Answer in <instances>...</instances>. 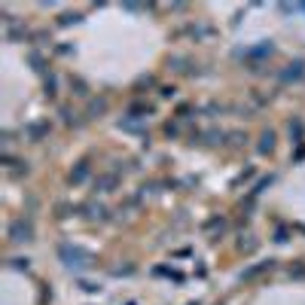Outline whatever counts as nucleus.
<instances>
[{
	"label": "nucleus",
	"instance_id": "3",
	"mask_svg": "<svg viewBox=\"0 0 305 305\" xmlns=\"http://www.w3.org/2000/svg\"><path fill=\"white\" fill-rule=\"evenodd\" d=\"M272 265H275L272 260H265V262H257V265H250V268H247V272H244L241 278H244V281H250V278H257V275H262L265 268H272Z\"/></svg>",
	"mask_w": 305,
	"mask_h": 305
},
{
	"label": "nucleus",
	"instance_id": "7",
	"mask_svg": "<svg viewBox=\"0 0 305 305\" xmlns=\"http://www.w3.org/2000/svg\"><path fill=\"white\" fill-rule=\"evenodd\" d=\"M302 77V64L296 61V64H290V70H284V80H299Z\"/></svg>",
	"mask_w": 305,
	"mask_h": 305
},
{
	"label": "nucleus",
	"instance_id": "9",
	"mask_svg": "<svg viewBox=\"0 0 305 305\" xmlns=\"http://www.w3.org/2000/svg\"><path fill=\"white\" fill-rule=\"evenodd\" d=\"M302 9H305V6H302Z\"/></svg>",
	"mask_w": 305,
	"mask_h": 305
},
{
	"label": "nucleus",
	"instance_id": "4",
	"mask_svg": "<svg viewBox=\"0 0 305 305\" xmlns=\"http://www.w3.org/2000/svg\"><path fill=\"white\" fill-rule=\"evenodd\" d=\"M113 186H116V174H104L98 180V192H110Z\"/></svg>",
	"mask_w": 305,
	"mask_h": 305
},
{
	"label": "nucleus",
	"instance_id": "6",
	"mask_svg": "<svg viewBox=\"0 0 305 305\" xmlns=\"http://www.w3.org/2000/svg\"><path fill=\"white\" fill-rule=\"evenodd\" d=\"M272 147H275V134L265 131V134H262V143H260V153H272Z\"/></svg>",
	"mask_w": 305,
	"mask_h": 305
},
{
	"label": "nucleus",
	"instance_id": "5",
	"mask_svg": "<svg viewBox=\"0 0 305 305\" xmlns=\"http://www.w3.org/2000/svg\"><path fill=\"white\" fill-rule=\"evenodd\" d=\"M86 177H88V165H86V162H80V168L70 174V180H74V183H83Z\"/></svg>",
	"mask_w": 305,
	"mask_h": 305
},
{
	"label": "nucleus",
	"instance_id": "2",
	"mask_svg": "<svg viewBox=\"0 0 305 305\" xmlns=\"http://www.w3.org/2000/svg\"><path fill=\"white\" fill-rule=\"evenodd\" d=\"M31 235H34V229H31V223H25V220H15V223L9 226V241H15V244L31 241Z\"/></svg>",
	"mask_w": 305,
	"mask_h": 305
},
{
	"label": "nucleus",
	"instance_id": "8",
	"mask_svg": "<svg viewBox=\"0 0 305 305\" xmlns=\"http://www.w3.org/2000/svg\"><path fill=\"white\" fill-rule=\"evenodd\" d=\"M46 129H49V125H43V122H37V125H31V137L37 140V137H40V134H43Z\"/></svg>",
	"mask_w": 305,
	"mask_h": 305
},
{
	"label": "nucleus",
	"instance_id": "1",
	"mask_svg": "<svg viewBox=\"0 0 305 305\" xmlns=\"http://www.w3.org/2000/svg\"><path fill=\"white\" fill-rule=\"evenodd\" d=\"M61 260L70 265V268H88L95 260H92V254H86V250H80V247H70V244H61Z\"/></svg>",
	"mask_w": 305,
	"mask_h": 305
}]
</instances>
